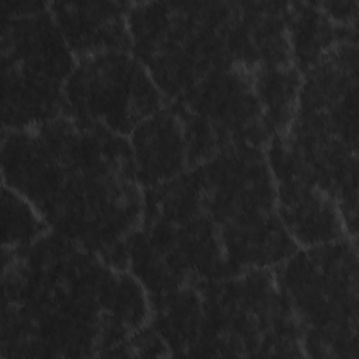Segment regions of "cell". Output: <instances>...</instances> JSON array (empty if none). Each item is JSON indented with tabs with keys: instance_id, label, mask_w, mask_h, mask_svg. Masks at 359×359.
<instances>
[{
	"instance_id": "cell-1",
	"label": "cell",
	"mask_w": 359,
	"mask_h": 359,
	"mask_svg": "<svg viewBox=\"0 0 359 359\" xmlns=\"http://www.w3.org/2000/svg\"><path fill=\"white\" fill-rule=\"evenodd\" d=\"M297 250L278 215L265 147L233 146L143 189L126 257L150 297L272 269Z\"/></svg>"
},
{
	"instance_id": "cell-10",
	"label": "cell",
	"mask_w": 359,
	"mask_h": 359,
	"mask_svg": "<svg viewBox=\"0 0 359 359\" xmlns=\"http://www.w3.org/2000/svg\"><path fill=\"white\" fill-rule=\"evenodd\" d=\"M119 1H52L49 13L76 59L111 49H129L128 10Z\"/></svg>"
},
{
	"instance_id": "cell-11",
	"label": "cell",
	"mask_w": 359,
	"mask_h": 359,
	"mask_svg": "<svg viewBox=\"0 0 359 359\" xmlns=\"http://www.w3.org/2000/svg\"><path fill=\"white\" fill-rule=\"evenodd\" d=\"M129 143L142 189L170 181L188 168L184 129L167 104L132 130Z\"/></svg>"
},
{
	"instance_id": "cell-6",
	"label": "cell",
	"mask_w": 359,
	"mask_h": 359,
	"mask_svg": "<svg viewBox=\"0 0 359 359\" xmlns=\"http://www.w3.org/2000/svg\"><path fill=\"white\" fill-rule=\"evenodd\" d=\"M358 36H352L302 76L289 126L265 146L273 180L330 196L352 238L358 229Z\"/></svg>"
},
{
	"instance_id": "cell-9",
	"label": "cell",
	"mask_w": 359,
	"mask_h": 359,
	"mask_svg": "<svg viewBox=\"0 0 359 359\" xmlns=\"http://www.w3.org/2000/svg\"><path fill=\"white\" fill-rule=\"evenodd\" d=\"M164 104L139 59L129 49H111L76 59L63 87L60 115L126 136Z\"/></svg>"
},
{
	"instance_id": "cell-14",
	"label": "cell",
	"mask_w": 359,
	"mask_h": 359,
	"mask_svg": "<svg viewBox=\"0 0 359 359\" xmlns=\"http://www.w3.org/2000/svg\"><path fill=\"white\" fill-rule=\"evenodd\" d=\"M1 209L3 250L25 248L49 231L35 208L22 195L4 184L1 188Z\"/></svg>"
},
{
	"instance_id": "cell-4",
	"label": "cell",
	"mask_w": 359,
	"mask_h": 359,
	"mask_svg": "<svg viewBox=\"0 0 359 359\" xmlns=\"http://www.w3.org/2000/svg\"><path fill=\"white\" fill-rule=\"evenodd\" d=\"M286 1L130 3V52L171 102L206 77L290 65Z\"/></svg>"
},
{
	"instance_id": "cell-8",
	"label": "cell",
	"mask_w": 359,
	"mask_h": 359,
	"mask_svg": "<svg viewBox=\"0 0 359 359\" xmlns=\"http://www.w3.org/2000/svg\"><path fill=\"white\" fill-rule=\"evenodd\" d=\"M3 130L27 129L60 115L76 57L48 3L0 1Z\"/></svg>"
},
{
	"instance_id": "cell-2",
	"label": "cell",
	"mask_w": 359,
	"mask_h": 359,
	"mask_svg": "<svg viewBox=\"0 0 359 359\" xmlns=\"http://www.w3.org/2000/svg\"><path fill=\"white\" fill-rule=\"evenodd\" d=\"M1 358L130 356L150 317L142 283L98 254L48 231L3 250Z\"/></svg>"
},
{
	"instance_id": "cell-12",
	"label": "cell",
	"mask_w": 359,
	"mask_h": 359,
	"mask_svg": "<svg viewBox=\"0 0 359 359\" xmlns=\"http://www.w3.org/2000/svg\"><path fill=\"white\" fill-rule=\"evenodd\" d=\"M286 25L292 62L302 76L341 41L358 36L356 25L332 21L318 3H287Z\"/></svg>"
},
{
	"instance_id": "cell-13",
	"label": "cell",
	"mask_w": 359,
	"mask_h": 359,
	"mask_svg": "<svg viewBox=\"0 0 359 359\" xmlns=\"http://www.w3.org/2000/svg\"><path fill=\"white\" fill-rule=\"evenodd\" d=\"M254 84L271 137L283 133L296 108L302 73L293 63L266 66L255 72Z\"/></svg>"
},
{
	"instance_id": "cell-5",
	"label": "cell",
	"mask_w": 359,
	"mask_h": 359,
	"mask_svg": "<svg viewBox=\"0 0 359 359\" xmlns=\"http://www.w3.org/2000/svg\"><path fill=\"white\" fill-rule=\"evenodd\" d=\"M149 325L177 356H304L272 269L150 296Z\"/></svg>"
},
{
	"instance_id": "cell-15",
	"label": "cell",
	"mask_w": 359,
	"mask_h": 359,
	"mask_svg": "<svg viewBox=\"0 0 359 359\" xmlns=\"http://www.w3.org/2000/svg\"><path fill=\"white\" fill-rule=\"evenodd\" d=\"M318 4L332 21L342 25H356L358 1H321Z\"/></svg>"
},
{
	"instance_id": "cell-7",
	"label": "cell",
	"mask_w": 359,
	"mask_h": 359,
	"mask_svg": "<svg viewBox=\"0 0 359 359\" xmlns=\"http://www.w3.org/2000/svg\"><path fill=\"white\" fill-rule=\"evenodd\" d=\"M272 271L296 318L304 356L356 358V238L299 248Z\"/></svg>"
},
{
	"instance_id": "cell-3",
	"label": "cell",
	"mask_w": 359,
	"mask_h": 359,
	"mask_svg": "<svg viewBox=\"0 0 359 359\" xmlns=\"http://www.w3.org/2000/svg\"><path fill=\"white\" fill-rule=\"evenodd\" d=\"M1 175L50 231L128 271L126 245L142 220L143 189L126 136L65 115L3 130Z\"/></svg>"
}]
</instances>
